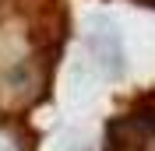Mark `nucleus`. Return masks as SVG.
Listing matches in <instances>:
<instances>
[{"label": "nucleus", "mask_w": 155, "mask_h": 151, "mask_svg": "<svg viewBox=\"0 0 155 151\" xmlns=\"http://www.w3.org/2000/svg\"><path fill=\"white\" fill-rule=\"evenodd\" d=\"M92 53L99 56V63H102V70H106V77H116L120 70H124V46H120V35H116L113 28H102L92 35Z\"/></svg>", "instance_id": "obj_1"}, {"label": "nucleus", "mask_w": 155, "mask_h": 151, "mask_svg": "<svg viewBox=\"0 0 155 151\" xmlns=\"http://www.w3.org/2000/svg\"><path fill=\"white\" fill-rule=\"evenodd\" d=\"M0 151H18V141H14L7 130H0Z\"/></svg>", "instance_id": "obj_2"}]
</instances>
